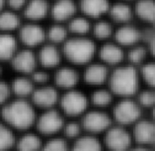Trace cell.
Instances as JSON below:
<instances>
[{
	"label": "cell",
	"mask_w": 155,
	"mask_h": 151,
	"mask_svg": "<svg viewBox=\"0 0 155 151\" xmlns=\"http://www.w3.org/2000/svg\"><path fill=\"white\" fill-rule=\"evenodd\" d=\"M37 109L30 99L13 97L0 108V120L16 131H27L35 126Z\"/></svg>",
	"instance_id": "obj_1"
},
{
	"label": "cell",
	"mask_w": 155,
	"mask_h": 151,
	"mask_svg": "<svg viewBox=\"0 0 155 151\" xmlns=\"http://www.w3.org/2000/svg\"><path fill=\"white\" fill-rule=\"evenodd\" d=\"M149 52L144 43L138 44L126 50V62L139 68L150 58Z\"/></svg>",
	"instance_id": "obj_31"
},
{
	"label": "cell",
	"mask_w": 155,
	"mask_h": 151,
	"mask_svg": "<svg viewBox=\"0 0 155 151\" xmlns=\"http://www.w3.org/2000/svg\"><path fill=\"white\" fill-rule=\"evenodd\" d=\"M70 34L66 25L54 23L47 29V41L61 48L62 44L69 39Z\"/></svg>",
	"instance_id": "obj_32"
},
{
	"label": "cell",
	"mask_w": 155,
	"mask_h": 151,
	"mask_svg": "<svg viewBox=\"0 0 155 151\" xmlns=\"http://www.w3.org/2000/svg\"><path fill=\"white\" fill-rule=\"evenodd\" d=\"M61 133L67 140L72 142L79 136H81V135L84 133V130H83L80 120L72 119V120H66L65 122Z\"/></svg>",
	"instance_id": "obj_36"
},
{
	"label": "cell",
	"mask_w": 155,
	"mask_h": 151,
	"mask_svg": "<svg viewBox=\"0 0 155 151\" xmlns=\"http://www.w3.org/2000/svg\"><path fill=\"white\" fill-rule=\"evenodd\" d=\"M6 9V0H0V12Z\"/></svg>",
	"instance_id": "obj_41"
},
{
	"label": "cell",
	"mask_w": 155,
	"mask_h": 151,
	"mask_svg": "<svg viewBox=\"0 0 155 151\" xmlns=\"http://www.w3.org/2000/svg\"><path fill=\"white\" fill-rule=\"evenodd\" d=\"M134 98L143 110H151L155 107V88H140Z\"/></svg>",
	"instance_id": "obj_37"
},
{
	"label": "cell",
	"mask_w": 155,
	"mask_h": 151,
	"mask_svg": "<svg viewBox=\"0 0 155 151\" xmlns=\"http://www.w3.org/2000/svg\"><path fill=\"white\" fill-rule=\"evenodd\" d=\"M41 151H70V143L63 135H54L44 141Z\"/></svg>",
	"instance_id": "obj_34"
},
{
	"label": "cell",
	"mask_w": 155,
	"mask_h": 151,
	"mask_svg": "<svg viewBox=\"0 0 155 151\" xmlns=\"http://www.w3.org/2000/svg\"><path fill=\"white\" fill-rule=\"evenodd\" d=\"M150 113H151V116H150V119L153 120V122L155 123V107L152 108L150 110Z\"/></svg>",
	"instance_id": "obj_42"
},
{
	"label": "cell",
	"mask_w": 155,
	"mask_h": 151,
	"mask_svg": "<svg viewBox=\"0 0 155 151\" xmlns=\"http://www.w3.org/2000/svg\"><path fill=\"white\" fill-rule=\"evenodd\" d=\"M13 94L11 91L10 83H7L0 79V108L12 99Z\"/></svg>",
	"instance_id": "obj_38"
},
{
	"label": "cell",
	"mask_w": 155,
	"mask_h": 151,
	"mask_svg": "<svg viewBox=\"0 0 155 151\" xmlns=\"http://www.w3.org/2000/svg\"><path fill=\"white\" fill-rule=\"evenodd\" d=\"M98 46L91 37L70 36L61 47L63 58L71 65L84 67L97 58Z\"/></svg>",
	"instance_id": "obj_3"
},
{
	"label": "cell",
	"mask_w": 155,
	"mask_h": 151,
	"mask_svg": "<svg viewBox=\"0 0 155 151\" xmlns=\"http://www.w3.org/2000/svg\"><path fill=\"white\" fill-rule=\"evenodd\" d=\"M19 51L18 38L13 34L0 32V62L9 61Z\"/></svg>",
	"instance_id": "obj_26"
},
{
	"label": "cell",
	"mask_w": 155,
	"mask_h": 151,
	"mask_svg": "<svg viewBox=\"0 0 155 151\" xmlns=\"http://www.w3.org/2000/svg\"><path fill=\"white\" fill-rule=\"evenodd\" d=\"M16 139L15 130L0 120V151H11L15 148Z\"/></svg>",
	"instance_id": "obj_33"
},
{
	"label": "cell",
	"mask_w": 155,
	"mask_h": 151,
	"mask_svg": "<svg viewBox=\"0 0 155 151\" xmlns=\"http://www.w3.org/2000/svg\"><path fill=\"white\" fill-rule=\"evenodd\" d=\"M93 21L91 19L78 13L66 24L70 36L74 37H91Z\"/></svg>",
	"instance_id": "obj_29"
},
{
	"label": "cell",
	"mask_w": 155,
	"mask_h": 151,
	"mask_svg": "<svg viewBox=\"0 0 155 151\" xmlns=\"http://www.w3.org/2000/svg\"><path fill=\"white\" fill-rule=\"evenodd\" d=\"M11 151H12V150H11Z\"/></svg>",
	"instance_id": "obj_46"
},
{
	"label": "cell",
	"mask_w": 155,
	"mask_h": 151,
	"mask_svg": "<svg viewBox=\"0 0 155 151\" xmlns=\"http://www.w3.org/2000/svg\"><path fill=\"white\" fill-rule=\"evenodd\" d=\"M1 74H2V68H1V65H0V79H1Z\"/></svg>",
	"instance_id": "obj_45"
},
{
	"label": "cell",
	"mask_w": 155,
	"mask_h": 151,
	"mask_svg": "<svg viewBox=\"0 0 155 151\" xmlns=\"http://www.w3.org/2000/svg\"><path fill=\"white\" fill-rule=\"evenodd\" d=\"M22 25L19 13L7 8L0 12V32L13 34V32H18Z\"/></svg>",
	"instance_id": "obj_30"
},
{
	"label": "cell",
	"mask_w": 155,
	"mask_h": 151,
	"mask_svg": "<svg viewBox=\"0 0 155 151\" xmlns=\"http://www.w3.org/2000/svg\"><path fill=\"white\" fill-rule=\"evenodd\" d=\"M89 106V97L77 88L62 91L60 94L58 109L66 118L80 119L90 109Z\"/></svg>",
	"instance_id": "obj_5"
},
{
	"label": "cell",
	"mask_w": 155,
	"mask_h": 151,
	"mask_svg": "<svg viewBox=\"0 0 155 151\" xmlns=\"http://www.w3.org/2000/svg\"><path fill=\"white\" fill-rule=\"evenodd\" d=\"M116 26L112 23L108 17L93 21L91 38L98 44H103L105 41H112L114 38Z\"/></svg>",
	"instance_id": "obj_22"
},
{
	"label": "cell",
	"mask_w": 155,
	"mask_h": 151,
	"mask_svg": "<svg viewBox=\"0 0 155 151\" xmlns=\"http://www.w3.org/2000/svg\"><path fill=\"white\" fill-rule=\"evenodd\" d=\"M70 151H104V144L97 135L84 133L70 143Z\"/></svg>",
	"instance_id": "obj_25"
},
{
	"label": "cell",
	"mask_w": 155,
	"mask_h": 151,
	"mask_svg": "<svg viewBox=\"0 0 155 151\" xmlns=\"http://www.w3.org/2000/svg\"><path fill=\"white\" fill-rule=\"evenodd\" d=\"M127 151H154V149H153V147L140 145V144H137V143H134V144L132 145Z\"/></svg>",
	"instance_id": "obj_40"
},
{
	"label": "cell",
	"mask_w": 155,
	"mask_h": 151,
	"mask_svg": "<svg viewBox=\"0 0 155 151\" xmlns=\"http://www.w3.org/2000/svg\"><path fill=\"white\" fill-rule=\"evenodd\" d=\"M10 86L13 97L23 99H30L36 88L35 83L33 82L30 75L22 74H18L10 83Z\"/></svg>",
	"instance_id": "obj_24"
},
{
	"label": "cell",
	"mask_w": 155,
	"mask_h": 151,
	"mask_svg": "<svg viewBox=\"0 0 155 151\" xmlns=\"http://www.w3.org/2000/svg\"><path fill=\"white\" fill-rule=\"evenodd\" d=\"M107 17L116 27L134 23V20L135 19L134 4L122 0H117L111 4Z\"/></svg>",
	"instance_id": "obj_20"
},
{
	"label": "cell",
	"mask_w": 155,
	"mask_h": 151,
	"mask_svg": "<svg viewBox=\"0 0 155 151\" xmlns=\"http://www.w3.org/2000/svg\"><path fill=\"white\" fill-rule=\"evenodd\" d=\"M28 0H6V8L14 11V12H23Z\"/></svg>",
	"instance_id": "obj_39"
},
{
	"label": "cell",
	"mask_w": 155,
	"mask_h": 151,
	"mask_svg": "<svg viewBox=\"0 0 155 151\" xmlns=\"http://www.w3.org/2000/svg\"><path fill=\"white\" fill-rule=\"evenodd\" d=\"M134 141L137 144L155 146V123L150 118H141L130 127Z\"/></svg>",
	"instance_id": "obj_17"
},
{
	"label": "cell",
	"mask_w": 155,
	"mask_h": 151,
	"mask_svg": "<svg viewBox=\"0 0 155 151\" xmlns=\"http://www.w3.org/2000/svg\"><path fill=\"white\" fill-rule=\"evenodd\" d=\"M113 40L124 50H127L143 43V29H140L134 23L117 26Z\"/></svg>",
	"instance_id": "obj_14"
},
{
	"label": "cell",
	"mask_w": 155,
	"mask_h": 151,
	"mask_svg": "<svg viewBox=\"0 0 155 151\" xmlns=\"http://www.w3.org/2000/svg\"><path fill=\"white\" fill-rule=\"evenodd\" d=\"M122 1H126V2H128V3H132V4H134V3L137 1V0H122Z\"/></svg>",
	"instance_id": "obj_43"
},
{
	"label": "cell",
	"mask_w": 155,
	"mask_h": 151,
	"mask_svg": "<svg viewBox=\"0 0 155 151\" xmlns=\"http://www.w3.org/2000/svg\"><path fill=\"white\" fill-rule=\"evenodd\" d=\"M102 141L105 149L109 151H127L134 144L130 127L115 123L103 134Z\"/></svg>",
	"instance_id": "obj_7"
},
{
	"label": "cell",
	"mask_w": 155,
	"mask_h": 151,
	"mask_svg": "<svg viewBox=\"0 0 155 151\" xmlns=\"http://www.w3.org/2000/svg\"><path fill=\"white\" fill-rule=\"evenodd\" d=\"M97 59L110 68H114L126 62V50L114 40L105 41L98 46Z\"/></svg>",
	"instance_id": "obj_12"
},
{
	"label": "cell",
	"mask_w": 155,
	"mask_h": 151,
	"mask_svg": "<svg viewBox=\"0 0 155 151\" xmlns=\"http://www.w3.org/2000/svg\"><path fill=\"white\" fill-rule=\"evenodd\" d=\"M111 4L110 0H77L79 13L92 21L107 17Z\"/></svg>",
	"instance_id": "obj_19"
},
{
	"label": "cell",
	"mask_w": 155,
	"mask_h": 151,
	"mask_svg": "<svg viewBox=\"0 0 155 151\" xmlns=\"http://www.w3.org/2000/svg\"><path fill=\"white\" fill-rule=\"evenodd\" d=\"M141 83L137 67L124 62L111 69L107 86L116 97L127 98L137 95Z\"/></svg>",
	"instance_id": "obj_2"
},
{
	"label": "cell",
	"mask_w": 155,
	"mask_h": 151,
	"mask_svg": "<svg viewBox=\"0 0 155 151\" xmlns=\"http://www.w3.org/2000/svg\"><path fill=\"white\" fill-rule=\"evenodd\" d=\"M50 0H28V3L23 10V16L28 22L40 23L51 14Z\"/></svg>",
	"instance_id": "obj_21"
},
{
	"label": "cell",
	"mask_w": 155,
	"mask_h": 151,
	"mask_svg": "<svg viewBox=\"0 0 155 151\" xmlns=\"http://www.w3.org/2000/svg\"><path fill=\"white\" fill-rule=\"evenodd\" d=\"M83 130L92 135L104 134L113 126L112 115L106 110L91 108L80 118Z\"/></svg>",
	"instance_id": "obj_8"
},
{
	"label": "cell",
	"mask_w": 155,
	"mask_h": 151,
	"mask_svg": "<svg viewBox=\"0 0 155 151\" xmlns=\"http://www.w3.org/2000/svg\"><path fill=\"white\" fill-rule=\"evenodd\" d=\"M143 109L134 97L119 98L112 106V118L115 123L131 127L142 118Z\"/></svg>",
	"instance_id": "obj_4"
},
{
	"label": "cell",
	"mask_w": 155,
	"mask_h": 151,
	"mask_svg": "<svg viewBox=\"0 0 155 151\" xmlns=\"http://www.w3.org/2000/svg\"><path fill=\"white\" fill-rule=\"evenodd\" d=\"M78 13L77 0H54L51 4L50 16L54 23L66 25Z\"/></svg>",
	"instance_id": "obj_18"
},
{
	"label": "cell",
	"mask_w": 155,
	"mask_h": 151,
	"mask_svg": "<svg viewBox=\"0 0 155 151\" xmlns=\"http://www.w3.org/2000/svg\"><path fill=\"white\" fill-rule=\"evenodd\" d=\"M18 41L24 48L32 50L40 48L47 43V30L41 27L40 23L27 22L19 29Z\"/></svg>",
	"instance_id": "obj_9"
},
{
	"label": "cell",
	"mask_w": 155,
	"mask_h": 151,
	"mask_svg": "<svg viewBox=\"0 0 155 151\" xmlns=\"http://www.w3.org/2000/svg\"><path fill=\"white\" fill-rule=\"evenodd\" d=\"M10 63L13 69L22 75H30L39 67L37 52L27 48H19L16 54L10 60Z\"/></svg>",
	"instance_id": "obj_15"
},
{
	"label": "cell",
	"mask_w": 155,
	"mask_h": 151,
	"mask_svg": "<svg viewBox=\"0 0 155 151\" xmlns=\"http://www.w3.org/2000/svg\"><path fill=\"white\" fill-rule=\"evenodd\" d=\"M141 82L145 87L155 88V59H149L138 68Z\"/></svg>",
	"instance_id": "obj_35"
},
{
	"label": "cell",
	"mask_w": 155,
	"mask_h": 151,
	"mask_svg": "<svg viewBox=\"0 0 155 151\" xmlns=\"http://www.w3.org/2000/svg\"><path fill=\"white\" fill-rule=\"evenodd\" d=\"M60 94L61 93H59V90L50 83L47 85L37 86L30 97V101L36 109H40L41 111L48 110L58 107Z\"/></svg>",
	"instance_id": "obj_11"
},
{
	"label": "cell",
	"mask_w": 155,
	"mask_h": 151,
	"mask_svg": "<svg viewBox=\"0 0 155 151\" xmlns=\"http://www.w3.org/2000/svg\"><path fill=\"white\" fill-rule=\"evenodd\" d=\"M66 117L62 114L58 107L41 111L38 114L35 123L37 133L41 136H54L62 131Z\"/></svg>",
	"instance_id": "obj_6"
},
{
	"label": "cell",
	"mask_w": 155,
	"mask_h": 151,
	"mask_svg": "<svg viewBox=\"0 0 155 151\" xmlns=\"http://www.w3.org/2000/svg\"><path fill=\"white\" fill-rule=\"evenodd\" d=\"M149 27H150L151 29H152V31H153V32L155 33V22H154V23H153L152 25H150Z\"/></svg>",
	"instance_id": "obj_44"
},
{
	"label": "cell",
	"mask_w": 155,
	"mask_h": 151,
	"mask_svg": "<svg viewBox=\"0 0 155 151\" xmlns=\"http://www.w3.org/2000/svg\"><path fill=\"white\" fill-rule=\"evenodd\" d=\"M111 69L112 68H110L109 66L96 58L92 62L83 67L81 72V80L84 81L87 85L94 88L107 86Z\"/></svg>",
	"instance_id": "obj_10"
},
{
	"label": "cell",
	"mask_w": 155,
	"mask_h": 151,
	"mask_svg": "<svg viewBox=\"0 0 155 151\" xmlns=\"http://www.w3.org/2000/svg\"><path fill=\"white\" fill-rule=\"evenodd\" d=\"M37 58L39 67L47 70H55L61 65L63 59L61 48L47 41L39 48V51H37Z\"/></svg>",
	"instance_id": "obj_16"
},
{
	"label": "cell",
	"mask_w": 155,
	"mask_h": 151,
	"mask_svg": "<svg viewBox=\"0 0 155 151\" xmlns=\"http://www.w3.org/2000/svg\"><path fill=\"white\" fill-rule=\"evenodd\" d=\"M115 98L116 96L111 91V89L108 86H103V87L94 88L89 96V101L92 108L107 110L109 107L112 108V106L114 105Z\"/></svg>",
	"instance_id": "obj_23"
},
{
	"label": "cell",
	"mask_w": 155,
	"mask_h": 151,
	"mask_svg": "<svg viewBox=\"0 0 155 151\" xmlns=\"http://www.w3.org/2000/svg\"><path fill=\"white\" fill-rule=\"evenodd\" d=\"M41 135L33 131H24L21 136L17 137L15 143L16 151H41L43 147Z\"/></svg>",
	"instance_id": "obj_27"
},
{
	"label": "cell",
	"mask_w": 155,
	"mask_h": 151,
	"mask_svg": "<svg viewBox=\"0 0 155 151\" xmlns=\"http://www.w3.org/2000/svg\"><path fill=\"white\" fill-rule=\"evenodd\" d=\"M80 80V72L76 66L71 65V64L58 66L54 70V76H52L54 85L61 91L77 88V85Z\"/></svg>",
	"instance_id": "obj_13"
},
{
	"label": "cell",
	"mask_w": 155,
	"mask_h": 151,
	"mask_svg": "<svg viewBox=\"0 0 155 151\" xmlns=\"http://www.w3.org/2000/svg\"><path fill=\"white\" fill-rule=\"evenodd\" d=\"M134 17L148 26L155 22V0H137L134 3Z\"/></svg>",
	"instance_id": "obj_28"
}]
</instances>
